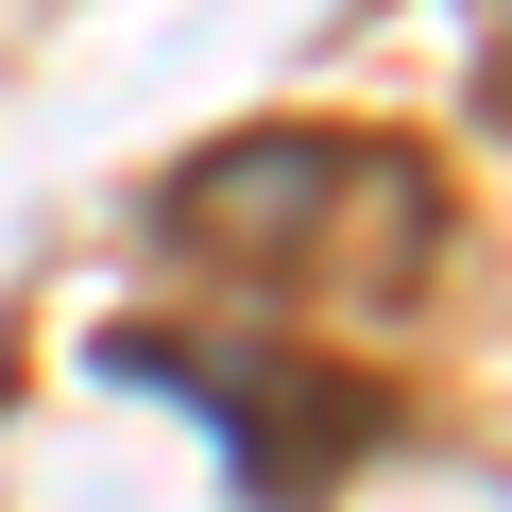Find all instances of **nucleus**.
<instances>
[{
	"label": "nucleus",
	"instance_id": "1",
	"mask_svg": "<svg viewBox=\"0 0 512 512\" xmlns=\"http://www.w3.org/2000/svg\"><path fill=\"white\" fill-rule=\"evenodd\" d=\"M120 376H137V393H171L188 427H222L239 495H274V512H308V495L393 427V393L308 376V359H274V342H171V325H137V342H120Z\"/></svg>",
	"mask_w": 512,
	"mask_h": 512
}]
</instances>
